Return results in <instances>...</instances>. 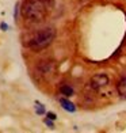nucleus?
I'll return each instance as SVG.
<instances>
[{"mask_svg":"<svg viewBox=\"0 0 126 133\" xmlns=\"http://www.w3.org/2000/svg\"><path fill=\"white\" fill-rule=\"evenodd\" d=\"M54 37H56V31L52 27L42 29L29 41V48L33 50H42L52 44Z\"/></svg>","mask_w":126,"mask_h":133,"instance_id":"nucleus-2","label":"nucleus"},{"mask_svg":"<svg viewBox=\"0 0 126 133\" xmlns=\"http://www.w3.org/2000/svg\"><path fill=\"white\" fill-rule=\"evenodd\" d=\"M56 69V65L53 61H42L39 65H38V71L42 76H46V75H50L53 74Z\"/></svg>","mask_w":126,"mask_h":133,"instance_id":"nucleus-4","label":"nucleus"},{"mask_svg":"<svg viewBox=\"0 0 126 133\" xmlns=\"http://www.w3.org/2000/svg\"><path fill=\"white\" fill-rule=\"evenodd\" d=\"M50 3L52 0H25L22 5V15L34 23L44 22L47 16Z\"/></svg>","mask_w":126,"mask_h":133,"instance_id":"nucleus-1","label":"nucleus"},{"mask_svg":"<svg viewBox=\"0 0 126 133\" xmlns=\"http://www.w3.org/2000/svg\"><path fill=\"white\" fill-rule=\"evenodd\" d=\"M52 121H53V119H50V118H46V119H45V124L49 126V128H53V122H52Z\"/></svg>","mask_w":126,"mask_h":133,"instance_id":"nucleus-9","label":"nucleus"},{"mask_svg":"<svg viewBox=\"0 0 126 133\" xmlns=\"http://www.w3.org/2000/svg\"><path fill=\"white\" fill-rule=\"evenodd\" d=\"M47 118H50V119H56V114L54 113H47Z\"/></svg>","mask_w":126,"mask_h":133,"instance_id":"nucleus-11","label":"nucleus"},{"mask_svg":"<svg viewBox=\"0 0 126 133\" xmlns=\"http://www.w3.org/2000/svg\"><path fill=\"white\" fill-rule=\"evenodd\" d=\"M117 92L121 98H125L126 99V75L122 76L119 82L117 83Z\"/></svg>","mask_w":126,"mask_h":133,"instance_id":"nucleus-5","label":"nucleus"},{"mask_svg":"<svg viewBox=\"0 0 126 133\" xmlns=\"http://www.w3.org/2000/svg\"><path fill=\"white\" fill-rule=\"evenodd\" d=\"M60 103H61L62 109H65V110L69 111V113H73V111H76V106H75L73 103H72L71 101H68V99H65V98L60 99Z\"/></svg>","mask_w":126,"mask_h":133,"instance_id":"nucleus-6","label":"nucleus"},{"mask_svg":"<svg viewBox=\"0 0 126 133\" xmlns=\"http://www.w3.org/2000/svg\"><path fill=\"white\" fill-rule=\"evenodd\" d=\"M110 79L109 76L104 75V74H98V75H94L91 77V82H89V86L92 87V90H100L106 87L107 84H109Z\"/></svg>","mask_w":126,"mask_h":133,"instance_id":"nucleus-3","label":"nucleus"},{"mask_svg":"<svg viewBox=\"0 0 126 133\" xmlns=\"http://www.w3.org/2000/svg\"><path fill=\"white\" fill-rule=\"evenodd\" d=\"M60 91H61V94L67 95V96L73 95V88H72V87H69V86H62L61 88H60Z\"/></svg>","mask_w":126,"mask_h":133,"instance_id":"nucleus-7","label":"nucleus"},{"mask_svg":"<svg viewBox=\"0 0 126 133\" xmlns=\"http://www.w3.org/2000/svg\"><path fill=\"white\" fill-rule=\"evenodd\" d=\"M18 8H19V3L15 4V12H14V18H15V19L18 18Z\"/></svg>","mask_w":126,"mask_h":133,"instance_id":"nucleus-10","label":"nucleus"},{"mask_svg":"<svg viewBox=\"0 0 126 133\" xmlns=\"http://www.w3.org/2000/svg\"><path fill=\"white\" fill-rule=\"evenodd\" d=\"M0 27H2L3 30H7V29H8V26L5 25V23H2V25H0Z\"/></svg>","mask_w":126,"mask_h":133,"instance_id":"nucleus-12","label":"nucleus"},{"mask_svg":"<svg viewBox=\"0 0 126 133\" xmlns=\"http://www.w3.org/2000/svg\"><path fill=\"white\" fill-rule=\"evenodd\" d=\"M35 113L37 114H44L45 113V107H44V105H41V103H35Z\"/></svg>","mask_w":126,"mask_h":133,"instance_id":"nucleus-8","label":"nucleus"}]
</instances>
